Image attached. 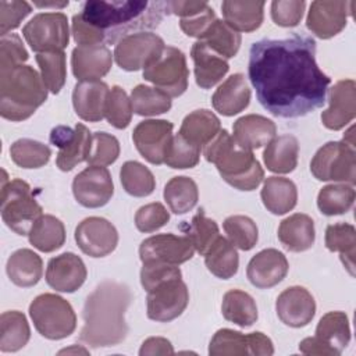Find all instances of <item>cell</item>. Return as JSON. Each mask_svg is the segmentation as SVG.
Wrapping results in <instances>:
<instances>
[{"mask_svg": "<svg viewBox=\"0 0 356 356\" xmlns=\"http://www.w3.org/2000/svg\"><path fill=\"white\" fill-rule=\"evenodd\" d=\"M248 75L263 108L281 118L303 117L323 107L331 83L316 63V40L302 33L253 43Z\"/></svg>", "mask_w": 356, "mask_h": 356, "instance_id": "6da1fadb", "label": "cell"}, {"mask_svg": "<svg viewBox=\"0 0 356 356\" xmlns=\"http://www.w3.org/2000/svg\"><path fill=\"white\" fill-rule=\"evenodd\" d=\"M132 293L125 284L106 280L86 298L79 339L92 348H107L121 343L128 334L125 312Z\"/></svg>", "mask_w": 356, "mask_h": 356, "instance_id": "7a4b0ae2", "label": "cell"}, {"mask_svg": "<svg viewBox=\"0 0 356 356\" xmlns=\"http://www.w3.org/2000/svg\"><path fill=\"white\" fill-rule=\"evenodd\" d=\"M168 14L167 1H131V0H89L82 6V18L100 29L106 43L159 26Z\"/></svg>", "mask_w": 356, "mask_h": 356, "instance_id": "3957f363", "label": "cell"}, {"mask_svg": "<svg viewBox=\"0 0 356 356\" xmlns=\"http://www.w3.org/2000/svg\"><path fill=\"white\" fill-rule=\"evenodd\" d=\"M140 284L147 292V317L168 323L179 317L189 303V291L178 266L143 263Z\"/></svg>", "mask_w": 356, "mask_h": 356, "instance_id": "277c9868", "label": "cell"}, {"mask_svg": "<svg viewBox=\"0 0 356 356\" xmlns=\"http://www.w3.org/2000/svg\"><path fill=\"white\" fill-rule=\"evenodd\" d=\"M203 154L221 178L239 191H253L264 178V170L252 150L239 146L227 129H221L204 146Z\"/></svg>", "mask_w": 356, "mask_h": 356, "instance_id": "5b68a950", "label": "cell"}, {"mask_svg": "<svg viewBox=\"0 0 356 356\" xmlns=\"http://www.w3.org/2000/svg\"><path fill=\"white\" fill-rule=\"evenodd\" d=\"M47 88L31 65L0 70V114L10 121L29 118L46 100Z\"/></svg>", "mask_w": 356, "mask_h": 356, "instance_id": "8992f818", "label": "cell"}, {"mask_svg": "<svg viewBox=\"0 0 356 356\" xmlns=\"http://www.w3.org/2000/svg\"><path fill=\"white\" fill-rule=\"evenodd\" d=\"M0 211L4 224L18 235H28L32 224L43 214L29 184L19 178L7 181L6 172L1 184Z\"/></svg>", "mask_w": 356, "mask_h": 356, "instance_id": "52a82bcc", "label": "cell"}, {"mask_svg": "<svg viewBox=\"0 0 356 356\" xmlns=\"http://www.w3.org/2000/svg\"><path fill=\"white\" fill-rule=\"evenodd\" d=\"M36 331L51 341L70 337L76 328V316L68 300L56 293H42L29 305Z\"/></svg>", "mask_w": 356, "mask_h": 356, "instance_id": "ba28073f", "label": "cell"}, {"mask_svg": "<svg viewBox=\"0 0 356 356\" xmlns=\"http://www.w3.org/2000/svg\"><path fill=\"white\" fill-rule=\"evenodd\" d=\"M310 171L318 181H335L353 185L356 182L355 147L341 142H327L312 159Z\"/></svg>", "mask_w": 356, "mask_h": 356, "instance_id": "9c48e42d", "label": "cell"}, {"mask_svg": "<svg viewBox=\"0 0 356 356\" xmlns=\"http://www.w3.org/2000/svg\"><path fill=\"white\" fill-rule=\"evenodd\" d=\"M143 78L170 97H178L188 89L189 70L185 54L172 46H165L160 56L143 70Z\"/></svg>", "mask_w": 356, "mask_h": 356, "instance_id": "30bf717a", "label": "cell"}, {"mask_svg": "<svg viewBox=\"0 0 356 356\" xmlns=\"http://www.w3.org/2000/svg\"><path fill=\"white\" fill-rule=\"evenodd\" d=\"M22 35L36 54L64 51L70 42L67 15L63 13H39L26 22Z\"/></svg>", "mask_w": 356, "mask_h": 356, "instance_id": "8fae6325", "label": "cell"}, {"mask_svg": "<svg viewBox=\"0 0 356 356\" xmlns=\"http://www.w3.org/2000/svg\"><path fill=\"white\" fill-rule=\"evenodd\" d=\"M164 47V40L159 35L143 31L120 39L114 47L113 57L120 68L138 71L149 67Z\"/></svg>", "mask_w": 356, "mask_h": 356, "instance_id": "7c38bea8", "label": "cell"}, {"mask_svg": "<svg viewBox=\"0 0 356 356\" xmlns=\"http://www.w3.org/2000/svg\"><path fill=\"white\" fill-rule=\"evenodd\" d=\"M50 143L58 149L56 164L61 171H71L75 165L86 161L92 146V134L83 124L74 128L57 125L50 132Z\"/></svg>", "mask_w": 356, "mask_h": 356, "instance_id": "4fadbf2b", "label": "cell"}, {"mask_svg": "<svg viewBox=\"0 0 356 356\" xmlns=\"http://www.w3.org/2000/svg\"><path fill=\"white\" fill-rule=\"evenodd\" d=\"M195 248L186 235L159 234L146 238L139 246L142 263L182 264L193 257Z\"/></svg>", "mask_w": 356, "mask_h": 356, "instance_id": "5bb4252c", "label": "cell"}, {"mask_svg": "<svg viewBox=\"0 0 356 356\" xmlns=\"http://www.w3.org/2000/svg\"><path fill=\"white\" fill-rule=\"evenodd\" d=\"M76 202L88 209H97L108 203L114 193L110 171L104 165H89L72 181Z\"/></svg>", "mask_w": 356, "mask_h": 356, "instance_id": "9a60e30c", "label": "cell"}, {"mask_svg": "<svg viewBox=\"0 0 356 356\" xmlns=\"http://www.w3.org/2000/svg\"><path fill=\"white\" fill-rule=\"evenodd\" d=\"M172 122L167 120H145L135 127L132 140L145 160L160 165L164 163L168 145L172 139Z\"/></svg>", "mask_w": 356, "mask_h": 356, "instance_id": "2e32d148", "label": "cell"}, {"mask_svg": "<svg viewBox=\"0 0 356 356\" xmlns=\"http://www.w3.org/2000/svg\"><path fill=\"white\" fill-rule=\"evenodd\" d=\"M78 248L90 257H104L114 252L118 243L115 227L103 217H88L75 228Z\"/></svg>", "mask_w": 356, "mask_h": 356, "instance_id": "e0dca14e", "label": "cell"}, {"mask_svg": "<svg viewBox=\"0 0 356 356\" xmlns=\"http://www.w3.org/2000/svg\"><path fill=\"white\" fill-rule=\"evenodd\" d=\"M352 7V1H313L307 13L306 26L317 38L330 39L346 26Z\"/></svg>", "mask_w": 356, "mask_h": 356, "instance_id": "ac0fdd59", "label": "cell"}, {"mask_svg": "<svg viewBox=\"0 0 356 356\" xmlns=\"http://www.w3.org/2000/svg\"><path fill=\"white\" fill-rule=\"evenodd\" d=\"M275 312L285 325L300 328L313 320L316 314V302L306 288L295 285L284 289L278 295Z\"/></svg>", "mask_w": 356, "mask_h": 356, "instance_id": "d6986e66", "label": "cell"}, {"mask_svg": "<svg viewBox=\"0 0 356 356\" xmlns=\"http://www.w3.org/2000/svg\"><path fill=\"white\" fill-rule=\"evenodd\" d=\"M356 117V83L353 79L338 81L328 96V107L321 113L325 128L339 131Z\"/></svg>", "mask_w": 356, "mask_h": 356, "instance_id": "ffe728a7", "label": "cell"}, {"mask_svg": "<svg viewBox=\"0 0 356 356\" xmlns=\"http://www.w3.org/2000/svg\"><path fill=\"white\" fill-rule=\"evenodd\" d=\"M88 271L83 260L72 252L61 253L49 260L46 268V282L58 292H75L85 280Z\"/></svg>", "mask_w": 356, "mask_h": 356, "instance_id": "44dd1931", "label": "cell"}, {"mask_svg": "<svg viewBox=\"0 0 356 356\" xmlns=\"http://www.w3.org/2000/svg\"><path fill=\"white\" fill-rule=\"evenodd\" d=\"M289 263L285 254L268 248L256 253L248 263L246 275L250 284L259 289H268L280 284L288 274Z\"/></svg>", "mask_w": 356, "mask_h": 356, "instance_id": "7402d4cb", "label": "cell"}, {"mask_svg": "<svg viewBox=\"0 0 356 356\" xmlns=\"http://www.w3.org/2000/svg\"><path fill=\"white\" fill-rule=\"evenodd\" d=\"M113 65V54L106 44L76 46L71 54L72 74L78 81H99Z\"/></svg>", "mask_w": 356, "mask_h": 356, "instance_id": "603a6c76", "label": "cell"}, {"mask_svg": "<svg viewBox=\"0 0 356 356\" xmlns=\"http://www.w3.org/2000/svg\"><path fill=\"white\" fill-rule=\"evenodd\" d=\"M108 92V85L102 81L76 82L72 90V106L76 115L89 122L103 120Z\"/></svg>", "mask_w": 356, "mask_h": 356, "instance_id": "cb8c5ba5", "label": "cell"}, {"mask_svg": "<svg viewBox=\"0 0 356 356\" xmlns=\"http://www.w3.org/2000/svg\"><path fill=\"white\" fill-rule=\"evenodd\" d=\"M191 57L195 64L196 83L202 89H210L217 85L229 70L227 58L217 54L202 40L193 43Z\"/></svg>", "mask_w": 356, "mask_h": 356, "instance_id": "d4e9b609", "label": "cell"}, {"mask_svg": "<svg viewBox=\"0 0 356 356\" xmlns=\"http://www.w3.org/2000/svg\"><path fill=\"white\" fill-rule=\"evenodd\" d=\"M168 13L178 15L179 26L186 36L200 39L207 28L217 19L213 8L206 1H167Z\"/></svg>", "mask_w": 356, "mask_h": 356, "instance_id": "484cf974", "label": "cell"}, {"mask_svg": "<svg viewBox=\"0 0 356 356\" xmlns=\"http://www.w3.org/2000/svg\"><path fill=\"white\" fill-rule=\"evenodd\" d=\"M250 88L242 74H232L214 92L211 104L225 117L243 111L250 103Z\"/></svg>", "mask_w": 356, "mask_h": 356, "instance_id": "4316f807", "label": "cell"}, {"mask_svg": "<svg viewBox=\"0 0 356 356\" xmlns=\"http://www.w3.org/2000/svg\"><path fill=\"white\" fill-rule=\"evenodd\" d=\"M232 129L236 143L248 150L268 145L277 134L274 121L260 114H248L239 117L234 122Z\"/></svg>", "mask_w": 356, "mask_h": 356, "instance_id": "83f0119b", "label": "cell"}, {"mask_svg": "<svg viewBox=\"0 0 356 356\" xmlns=\"http://www.w3.org/2000/svg\"><path fill=\"white\" fill-rule=\"evenodd\" d=\"M278 239L291 252H305L310 249L316 239L314 221L310 216L295 213L280 222Z\"/></svg>", "mask_w": 356, "mask_h": 356, "instance_id": "f1b7e54d", "label": "cell"}, {"mask_svg": "<svg viewBox=\"0 0 356 356\" xmlns=\"http://www.w3.org/2000/svg\"><path fill=\"white\" fill-rule=\"evenodd\" d=\"M10 281L21 288L36 285L43 274V261L31 249H18L7 260L6 266Z\"/></svg>", "mask_w": 356, "mask_h": 356, "instance_id": "f546056e", "label": "cell"}, {"mask_svg": "<svg viewBox=\"0 0 356 356\" xmlns=\"http://www.w3.org/2000/svg\"><path fill=\"white\" fill-rule=\"evenodd\" d=\"M224 21L234 31L253 32L256 31L264 17V1H236L225 0L221 4Z\"/></svg>", "mask_w": 356, "mask_h": 356, "instance_id": "4dcf8cb0", "label": "cell"}, {"mask_svg": "<svg viewBox=\"0 0 356 356\" xmlns=\"http://www.w3.org/2000/svg\"><path fill=\"white\" fill-rule=\"evenodd\" d=\"M264 207L275 214L282 216L291 211L298 202L296 185L284 177H268L260 192Z\"/></svg>", "mask_w": 356, "mask_h": 356, "instance_id": "1f68e13d", "label": "cell"}, {"mask_svg": "<svg viewBox=\"0 0 356 356\" xmlns=\"http://www.w3.org/2000/svg\"><path fill=\"white\" fill-rule=\"evenodd\" d=\"M220 131L221 122L218 117L210 110L200 108L184 118L178 134L192 145L204 147Z\"/></svg>", "mask_w": 356, "mask_h": 356, "instance_id": "d6a6232c", "label": "cell"}, {"mask_svg": "<svg viewBox=\"0 0 356 356\" xmlns=\"http://www.w3.org/2000/svg\"><path fill=\"white\" fill-rule=\"evenodd\" d=\"M314 337H317L330 349L332 356L341 355L350 341L348 316L343 312L325 313L316 327Z\"/></svg>", "mask_w": 356, "mask_h": 356, "instance_id": "836d02e7", "label": "cell"}, {"mask_svg": "<svg viewBox=\"0 0 356 356\" xmlns=\"http://www.w3.org/2000/svg\"><path fill=\"white\" fill-rule=\"evenodd\" d=\"M299 142L293 135L274 138L263 152V160L268 171L277 174L292 172L298 165Z\"/></svg>", "mask_w": 356, "mask_h": 356, "instance_id": "e575fe53", "label": "cell"}, {"mask_svg": "<svg viewBox=\"0 0 356 356\" xmlns=\"http://www.w3.org/2000/svg\"><path fill=\"white\" fill-rule=\"evenodd\" d=\"M29 243L44 253L60 249L65 242V227L61 220L51 214H42L28 232Z\"/></svg>", "mask_w": 356, "mask_h": 356, "instance_id": "d590c367", "label": "cell"}, {"mask_svg": "<svg viewBox=\"0 0 356 356\" xmlns=\"http://www.w3.org/2000/svg\"><path fill=\"white\" fill-rule=\"evenodd\" d=\"M31 338V328L24 313L18 310L4 312L0 316V350L17 352Z\"/></svg>", "mask_w": 356, "mask_h": 356, "instance_id": "8d00e7d4", "label": "cell"}, {"mask_svg": "<svg viewBox=\"0 0 356 356\" xmlns=\"http://www.w3.org/2000/svg\"><path fill=\"white\" fill-rule=\"evenodd\" d=\"M204 264L207 270L217 278L228 280L238 271L239 256L235 246L220 235L211 248L204 253Z\"/></svg>", "mask_w": 356, "mask_h": 356, "instance_id": "74e56055", "label": "cell"}, {"mask_svg": "<svg viewBox=\"0 0 356 356\" xmlns=\"http://www.w3.org/2000/svg\"><path fill=\"white\" fill-rule=\"evenodd\" d=\"M221 313L227 321L243 328L250 327L257 320V306L254 299L241 289H229L224 293Z\"/></svg>", "mask_w": 356, "mask_h": 356, "instance_id": "f35d334b", "label": "cell"}, {"mask_svg": "<svg viewBox=\"0 0 356 356\" xmlns=\"http://www.w3.org/2000/svg\"><path fill=\"white\" fill-rule=\"evenodd\" d=\"M163 196L174 214H185L196 206L199 189L196 182L189 177H172L165 184Z\"/></svg>", "mask_w": 356, "mask_h": 356, "instance_id": "ab89813d", "label": "cell"}, {"mask_svg": "<svg viewBox=\"0 0 356 356\" xmlns=\"http://www.w3.org/2000/svg\"><path fill=\"white\" fill-rule=\"evenodd\" d=\"M325 246L330 252L339 253L343 266L349 270L350 275H353V259L356 248L355 227L348 222H337L328 225L325 229Z\"/></svg>", "mask_w": 356, "mask_h": 356, "instance_id": "60d3db41", "label": "cell"}, {"mask_svg": "<svg viewBox=\"0 0 356 356\" xmlns=\"http://www.w3.org/2000/svg\"><path fill=\"white\" fill-rule=\"evenodd\" d=\"M356 192L349 184H330L320 189L317 207L324 216H339L348 213L355 203Z\"/></svg>", "mask_w": 356, "mask_h": 356, "instance_id": "b9f144b4", "label": "cell"}, {"mask_svg": "<svg viewBox=\"0 0 356 356\" xmlns=\"http://www.w3.org/2000/svg\"><path fill=\"white\" fill-rule=\"evenodd\" d=\"M120 181L127 193L135 197H145L153 193L156 179L152 171L139 161H125L120 170Z\"/></svg>", "mask_w": 356, "mask_h": 356, "instance_id": "7bdbcfd3", "label": "cell"}, {"mask_svg": "<svg viewBox=\"0 0 356 356\" xmlns=\"http://www.w3.org/2000/svg\"><path fill=\"white\" fill-rule=\"evenodd\" d=\"M224 58L236 56L241 47V33L234 31L222 19H216L199 39Z\"/></svg>", "mask_w": 356, "mask_h": 356, "instance_id": "ee69618b", "label": "cell"}, {"mask_svg": "<svg viewBox=\"0 0 356 356\" xmlns=\"http://www.w3.org/2000/svg\"><path fill=\"white\" fill-rule=\"evenodd\" d=\"M129 99L134 113L142 117L164 114L171 108V97L163 90L147 85H136Z\"/></svg>", "mask_w": 356, "mask_h": 356, "instance_id": "f6af8a7d", "label": "cell"}, {"mask_svg": "<svg viewBox=\"0 0 356 356\" xmlns=\"http://www.w3.org/2000/svg\"><path fill=\"white\" fill-rule=\"evenodd\" d=\"M10 156L21 168H40L49 163L51 150L39 140L22 138L11 145Z\"/></svg>", "mask_w": 356, "mask_h": 356, "instance_id": "bcb514c9", "label": "cell"}, {"mask_svg": "<svg viewBox=\"0 0 356 356\" xmlns=\"http://www.w3.org/2000/svg\"><path fill=\"white\" fill-rule=\"evenodd\" d=\"M181 229L191 239L195 250L203 256L220 236L217 222L209 218L203 210H199L191 222L181 225Z\"/></svg>", "mask_w": 356, "mask_h": 356, "instance_id": "7dc6e473", "label": "cell"}, {"mask_svg": "<svg viewBox=\"0 0 356 356\" xmlns=\"http://www.w3.org/2000/svg\"><path fill=\"white\" fill-rule=\"evenodd\" d=\"M36 63L40 70V76L46 85V88L57 95L67 78V64H65V53L64 51H47L38 53Z\"/></svg>", "mask_w": 356, "mask_h": 356, "instance_id": "c3c4849f", "label": "cell"}, {"mask_svg": "<svg viewBox=\"0 0 356 356\" xmlns=\"http://www.w3.org/2000/svg\"><path fill=\"white\" fill-rule=\"evenodd\" d=\"M250 337L229 328L218 330L209 345L210 356H246L250 355Z\"/></svg>", "mask_w": 356, "mask_h": 356, "instance_id": "681fc988", "label": "cell"}, {"mask_svg": "<svg viewBox=\"0 0 356 356\" xmlns=\"http://www.w3.org/2000/svg\"><path fill=\"white\" fill-rule=\"evenodd\" d=\"M228 241L241 250H250L259 239V229L256 222L248 216H229L222 222Z\"/></svg>", "mask_w": 356, "mask_h": 356, "instance_id": "f907efd6", "label": "cell"}, {"mask_svg": "<svg viewBox=\"0 0 356 356\" xmlns=\"http://www.w3.org/2000/svg\"><path fill=\"white\" fill-rule=\"evenodd\" d=\"M132 103L127 92L118 85L113 86L108 92L104 107V117L107 122L117 129H125L132 120Z\"/></svg>", "mask_w": 356, "mask_h": 356, "instance_id": "816d5d0a", "label": "cell"}, {"mask_svg": "<svg viewBox=\"0 0 356 356\" xmlns=\"http://www.w3.org/2000/svg\"><path fill=\"white\" fill-rule=\"evenodd\" d=\"M200 149L196 145H192L186 139H184L179 134L172 135V139L168 145L164 163L177 170L192 168L199 163Z\"/></svg>", "mask_w": 356, "mask_h": 356, "instance_id": "f5cc1de1", "label": "cell"}, {"mask_svg": "<svg viewBox=\"0 0 356 356\" xmlns=\"http://www.w3.org/2000/svg\"><path fill=\"white\" fill-rule=\"evenodd\" d=\"M120 156L118 139L107 132L92 134V146L88 157L89 165H110Z\"/></svg>", "mask_w": 356, "mask_h": 356, "instance_id": "db71d44e", "label": "cell"}, {"mask_svg": "<svg viewBox=\"0 0 356 356\" xmlns=\"http://www.w3.org/2000/svg\"><path fill=\"white\" fill-rule=\"evenodd\" d=\"M170 220V213L167 209L159 203L153 202L138 209L135 213V225L140 232H154L164 227Z\"/></svg>", "mask_w": 356, "mask_h": 356, "instance_id": "11a10c76", "label": "cell"}, {"mask_svg": "<svg viewBox=\"0 0 356 356\" xmlns=\"http://www.w3.org/2000/svg\"><path fill=\"white\" fill-rule=\"evenodd\" d=\"M303 0H274L271 3V18L274 24L284 28L296 26L305 13Z\"/></svg>", "mask_w": 356, "mask_h": 356, "instance_id": "9f6ffc18", "label": "cell"}, {"mask_svg": "<svg viewBox=\"0 0 356 356\" xmlns=\"http://www.w3.org/2000/svg\"><path fill=\"white\" fill-rule=\"evenodd\" d=\"M29 54L17 33L1 36L0 40V70H8L24 64Z\"/></svg>", "mask_w": 356, "mask_h": 356, "instance_id": "6f0895ef", "label": "cell"}, {"mask_svg": "<svg viewBox=\"0 0 356 356\" xmlns=\"http://www.w3.org/2000/svg\"><path fill=\"white\" fill-rule=\"evenodd\" d=\"M32 7L26 1L1 0L0 1V35H8L13 29L18 28L21 21L29 15Z\"/></svg>", "mask_w": 356, "mask_h": 356, "instance_id": "680465c9", "label": "cell"}, {"mask_svg": "<svg viewBox=\"0 0 356 356\" xmlns=\"http://www.w3.org/2000/svg\"><path fill=\"white\" fill-rule=\"evenodd\" d=\"M74 40L79 46H92V44H102V42H106L104 33L93 26L92 24L86 22L81 13L75 14L72 17V25H71Z\"/></svg>", "mask_w": 356, "mask_h": 356, "instance_id": "91938a15", "label": "cell"}, {"mask_svg": "<svg viewBox=\"0 0 356 356\" xmlns=\"http://www.w3.org/2000/svg\"><path fill=\"white\" fill-rule=\"evenodd\" d=\"M174 348L171 342L163 337H150L143 341L139 355L147 356V355H172Z\"/></svg>", "mask_w": 356, "mask_h": 356, "instance_id": "94428289", "label": "cell"}, {"mask_svg": "<svg viewBox=\"0 0 356 356\" xmlns=\"http://www.w3.org/2000/svg\"><path fill=\"white\" fill-rule=\"evenodd\" d=\"M250 355L253 356H270L274 353L271 339L263 332H250Z\"/></svg>", "mask_w": 356, "mask_h": 356, "instance_id": "6125c7cd", "label": "cell"}, {"mask_svg": "<svg viewBox=\"0 0 356 356\" xmlns=\"http://www.w3.org/2000/svg\"><path fill=\"white\" fill-rule=\"evenodd\" d=\"M60 355L63 353H83V355H88V350L83 349V348H76V346H71V348H65L63 350L58 352Z\"/></svg>", "mask_w": 356, "mask_h": 356, "instance_id": "be15d7a7", "label": "cell"}, {"mask_svg": "<svg viewBox=\"0 0 356 356\" xmlns=\"http://www.w3.org/2000/svg\"><path fill=\"white\" fill-rule=\"evenodd\" d=\"M343 142L355 147V140H353V127H350V128L346 131V135L343 136Z\"/></svg>", "mask_w": 356, "mask_h": 356, "instance_id": "e7e4bbea", "label": "cell"}]
</instances>
